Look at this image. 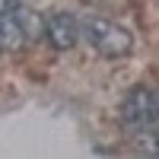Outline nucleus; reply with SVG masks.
Wrapping results in <instances>:
<instances>
[{
	"instance_id": "obj_1",
	"label": "nucleus",
	"mask_w": 159,
	"mask_h": 159,
	"mask_svg": "<svg viewBox=\"0 0 159 159\" xmlns=\"http://www.w3.org/2000/svg\"><path fill=\"white\" fill-rule=\"evenodd\" d=\"M83 38L102 57H124V54L134 51V32L124 29V25H118L115 19L96 16V19L83 22Z\"/></svg>"
},
{
	"instance_id": "obj_2",
	"label": "nucleus",
	"mask_w": 159,
	"mask_h": 159,
	"mask_svg": "<svg viewBox=\"0 0 159 159\" xmlns=\"http://www.w3.org/2000/svg\"><path fill=\"white\" fill-rule=\"evenodd\" d=\"M35 35V16L19 0H0V48L16 51Z\"/></svg>"
},
{
	"instance_id": "obj_3",
	"label": "nucleus",
	"mask_w": 159,
	"mask_h": 159,
	"mask_svg": "<svg viewBox=\"0 0 159 159\" xmlns=\"http://www.w3.org/2000/svg\"><path fill=\"white\" fill-rule=\"evenodd\" d=\"M156 115H159V92L153 89H134L121 102V124L130 130L156 124Z\"/></svg>"
},
{
	"instance_id": "obj_4",
	"label": "nucleus",
	"mask_w": 159,
	"mask_h": 159,
	"mask_svg": "<svg viewBox=\"0 0 159 159\" xmlns=\"http://www.w3.org/2000/svg\"><path fill=\"white\" fill-rule=\"evenodd\" d=\"M45 38H48L51 48L67 51V48H73L80 38H83V22H80L73 13H51L45 19Z\"/></svg>"
},
{
	"instance_id": "obj_5",
	"label": "nucleus",
	"mask_w": 159,
	"mask_h": 159,
	"mask_svg": "<svg viewBox=\"0 0 159 159\" xmlns=\"http://www.w3.org/2000/svg\"><path fill=\"white\" fill-rule=\"evenodd\" d=\"M134 147L147 156H159V124H150V127H140L137 130V140Z\"/></svg>"
},
{
	"instance_id": "obj_6",
	"label": "nucleus",
	"mask_w": 159,
	"mask_h": 159,
	"mask_svg": "<svg viewBox=\"0 0 159 159\" xmlns=\"http://www.w3.org/2000/svg\"><path fill=\"white\" fill-rule=\"evenodd\" d=\"M156 124H159V115H156Z\"/></svg>"
}]
</instances>
